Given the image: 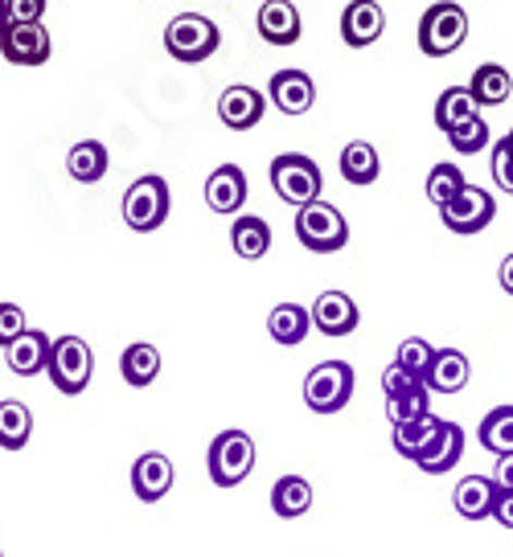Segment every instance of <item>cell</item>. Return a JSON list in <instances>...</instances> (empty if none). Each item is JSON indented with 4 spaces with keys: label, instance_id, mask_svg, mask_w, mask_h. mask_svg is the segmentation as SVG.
Masks as SVG:
<instances>
[{
    "label": "cell",
    "instance_id": "6da1fadb",
    "mask_svg": "<svg viewBox=\"0 0 513 557\" xmlns=\"http://www.w3.org/2000/svg\"><path fill=\"white\" fill-rule=\"evenodd\" d=\"M46 373H50V382H53L58 394L78 398V394L90 385V377H95V352H90V345L83 341V336L66 332V336H58V341H53Z\"/></svg>",
    "mask_w": 513,
    "mask_h": 557
},
{
    "label": "cell",
    "instance_id": "7a4b0ae2",
    "mask_svg": "<svg viewBox=\"0 0 513 557\" xmlns=\"http://www.w3.org/2000/svg\"><path fill=\"white\" fill-rule=\"evenodd\" d=\"M271 189H276L280 201L304 209V206H313V201H320L325 176H320L313 157H304V152H283V157L271 160Z\"/></svg>",
    "mask_w": 513,
    "mask_h": 557
},
{
    "label": "cell",
    "instance_id": "3957f363",
    "mask_svg": "<svg viewBox=\"0 0 513 557\" xmlns=\"http://www.w3.org/2000/svg\"><path fill=\"white\" fill-rule=\"evenodd\" d=\"M468 37V13H464L456 0H436L419 17V50L427 58H448L456 53Z\"/></svg>",
    "mask_w": 513,
    "mask_h": 557
},
{
    "label": "cell",
    "instance_id": "277c9868",
    "mask_svg": "<svg viewBox=\"0 0 513 557\" xmlns=\"http://www.w3.org/2000/svg\"><path fill=\"white\" fill-rule=\"evenodd\" d=\"M169 206H173V197H169V181L157 173L141 176V181H132L124 193V222L136 234H152V230L164 226V218H169Z\"/></svg>",
    "mask_w": 513,
    "mask_h": 557
},
{
    "label": "cell",
    "instance_id": "5b68a950",
    "mask_svg": "<svg viewBox=\"0 0 513 557\" xmlns=\"http://www.w3.org/2000/svg\"><path fill=\"white\" fill-rule=\"evenodd\" d=\"M210 480L218 487H239L255 471V438L247 431H218V438L210 443Z\"/></svg>",
    "mask_w": 513,
    "mask_h": 557
},
{
    "label": "cell",
    "instance_id": "8992f818",
    "mask_svg": "<svg viewBox=\"0 0 513 557\" xmlns=\"http://www.w3.org/2000/svg\"><path fill=\"white\" fill-rule=\"evenodd\" d=\"M222 46V34L206 13H181L164 25V50L173 53L178 62H206L213 50Z\"/></svg>",
    "mask_w": 513,
    "mask_h": 557
},
{
    "label": "cell",
    "instance_id": "52a82bcc",
    "mask_svg": "<svg viewBox=\"0 0 513 557\" xmlns=\"http://www.w3.org/2000/svg\"><path fill=\"white\" fill-rule=\"evenodd\" d=\"M296 238L313 255H333V250H341V246L350 243V222L329 201H313V206H304L296 213Z\"/></svg>",
    "mask_w": 513,
    "mask_h": 557
},
{
    "label": "cell",
    "instance_id": "ba28073f",
    "mask_svg": "<svg viewBox=\"0 0 513 557\" xmlns=\"http://www.w3.org/2000/svg\"><path fill=\"white\" fill-rule=\"evenodd\" d=\"M354 398V366L350 361H325L304 377V406L313 414H337Z\"/></svg>",
    "mask_w": 513,
    "mask_h": 557
},
{
    "label": "cell",
    "instance_id": "9c48e42d",
    "mask_svg": "<svg viewBox=\"0 0 513 557\" xmlns=\"http://www.w3.org/2000/svg\"><path fill=\"white\" fill-rule=\"evenodd\" d=\"M497 218V201H493V193L489 189H480V185H464L448 206L440 209V222L452 234H480V230L489 226Z\"/></svg>",
    "mask_w": 513,
    "mask_h": 557
},
{
    "label": "cell",
    "instance_id": "30bf717a",
    "mask_svg": "<svg viewBox=\"0 0 513 557\" xmlns=\"http://www.w3.org/2000/svg\"><path fill=\"white\" fill-rule=\"evenodd\" d=\"M0 53L13 66H41V62H50L53 37L41 21H34V25H9L4 37H0Z\"/></svg>",
    "mask_w": 513,
    "mask_h": 557
},
{
    "label": "cell",
    "instance_id": "8fae6325",
    "mask_svg": "<svg viewBox=\"0 0 513 557\" xmlns=\"http://www.w3.org/2000/svg\"><path fill=\"white\" fill-rule=\"evenodd\" d=\"M387 34V13L378 0H350L341 13V41L350 50H366Z\"/></svg>",
    "mask_w": 513,
    "mask_h": 557
},
{
    "label": "cell",
    "instance_id": "7c38bea8",
    "mask_svg": "<svg viewBox=\"0 0 513 557\" xmlns=\"http://www.w3.org/2000/svg\"><path fill=\"white\" fill-rule=\"evenodd\" d=\"M259 37H264L267 46H276V50H288V46H296L304 34V21H301V9L292 4V0H264L259 4Z\"/></svg>",
    "mask_w": 513,
    "mask_h": 557
},
{
    "label": "cell",
    "instance_id": "4fadbf2b",
    "mask_svg": "<svg viewBox=\"0 0 513 557\" xmlns=\"http://www.w3.org/2000/svg\"><path fill=\"white\" fill-rule=\"evenodd\" d=\"M267 111V95L264 90L247 87V83H234V87L222 90V99H218V115L222 123L231 127V132H251V127H259Z\"/></svg>",
    "mask_w": 513,
    "mask_h": 557
},
{
    "label": "cell",
    "instance_id": "5bb4252c",
    "mask_svg": "<svg viewBox=\"0 0 513 557\" xmlns=\"http://www.w3.org/2000/svg\"><path fill=\"white\" fill-rule=\"evenodd\" d=\"M267 99L280 107L283 115H308L313 103H317V83L304 70H276L271 87H267Z\"/></svg>",
    "mask_w": 513,
    "mask_h": 557
},
{
    "label": "cell",
    "instance_id": "9a60e30c",
    "mask_svg": "<svg viewBox=\"0 0 513 557\" xmlns=\"http://www.w3.org/2000/svg\"><path fill=\"white\" fill-rule=\"evenodd\" d=\"M173 459L160 451H144L136 463H132V492L141 496L144 505H157L169 496V487H173Z\"/></svg>",
    "mask_w": 513,
    "mask_h": 557
},
{
    "label": "cell",
    "instance_id": "2e32d148",
    "mask_svg": "<svg viewBox=\"0 0 513 557\" xmlns=\"http://www.w3.org/2000/svg\"><path fill=\"white\" fill-rule=\"evenodd\" d=\"M308 312H313L317 332H325V336H350L362 324V312L345 292H320Z\"/></svg>",
    "mask_w": 513,
    "mask_h": 557
},
{
    "label": "cell",
    "instance_id": "e0dca14e",
    "mask_svg": "<svg viewBox=\"0 0 513 557\" xmlns=\"http://www.w3.org/2000/svg\"><path fill=\"white\" fill-rule=\"evenodd\" d=\"M452 508L464 521H493L497 508V484L493 475H464L456 492H452Z\"/></svg>",
    "mask_w": 513,
    "mask_h": 557
},
{
    "label": "cell",
    "instance_id": "ac0fdd59",
    "mask_svg": "<svg viewBox=\"0 0 513 557\" xmlns=\"http://www.w3.org/2000/svg\"><path fill=\"white\" fill-rule=\"evenodd\" d=\"M247 201V173L239 164H218L206 181V206L213 213H239Z\"/></svg>",
    "mask_w": 513,
    "mask_h": 557
},
{
    "label": "cell",
    "instance_id": "d6986e66",
    "mask_svg": "<svg viewBox=\"0 0 513 557\" xmlns=\"http://www.w3.org/2000/svg\"><path fill=\"white\" fill-rule=\"evenodd\" d=\"M50 348H53V341L46 332L25 329L13 345L4 348V361H9V369H13L17 377H34V373H46V366H50Z\"/></svg>",
    "mask_w": 513,
    "mask_h": 557
},
{
    "label": "cell",
    "instance_id": "ffe728a7",
    "mask_svg": "<svg viewBox=\"0 0 513 557\" xmlns=\"http://www.w3.org/2000/svg\"><path fill=\"white\" fill-rule=\"evenodd\" d=\"M468 377H473V366L461 348H436V361H431L424 382L431 394H461Z\"/></svg>",
    "mask_w": 513,
    "mask_h": 557
},
{
    "label": "cell",
    "instance_id": "44dd1931",
    "mask_svg": "<svg viewBox=\"0 0 513 557\" xmlns=\"http://www.w3.org/2000/svg\"><path fill=\"white\" fill-rule=\"evenodd\" d=\"M461 459H464V426L461 422H448V418H443L440 438L427 447V455L415 463V468L424 471V475H443V471L456 468Z\"/></svg>",
    "mask_w": 513,
    "mask_h": 557
},
{
    "label": "cell",
    "instance_id": "7402d4cb",
    "mask_svg": "<svg viewBox=\"0 0 513 557\" xmlns=\"http://www.w3.org/2000/svg\"><path fill=\"white\" fill-rule=\"evenodd\" d=\"M440 426H443V418H436V414L411 418L403 426H394V451L403 455V459H411V463H419L427 455V447L440 438Z\"/></svg>",
    "mask_w": 513,
    "mask_h": 557
},
{
    "label": "cell",
    "instance_id": "603a6c76",
    "mask_svg": "<svg viewBox=\"0 0 513 557\" xmlns=\"http://www.w3.org/2000/svg\"><path fill=\"white\" fill-rule=\"evenodd\" d=\"M267 332H271V341L283 348H296L313 332V312L301 308V304H276L271 315H267Z\"/></svg>",
    "mask_w": 513,
    "mask_h": 557
},
{
    "label": "cell",
    "instance_id": "cb8c5ba5",
    "mask_svg": "<svg viewBox=\"0 0 513 557\" xmlns=\"http://www.w3.org/2000/svg\"><path fill=\"white\" fill-rule=\"evenodd\" d=\"M231 246L239 259H264L267 250H271V226H267L259 213H239L231 226Z\"/></svg>",
    "mask_w": 513,
    "mask_h": 557
},
{
    "label": "cell",
    "instance_id": "d4e9b609",
    "mask_svg": "<svg viewBox=\"0 0 513 557\" xmlns=\"http://www.w3.org/2000/svg\"><path fill=\"white\" fill-rule=\"evenodd\" d=\"M107 164H111V157H107V148L99 144V139H78L71 152H66V173H71L78 185L103 181Z\"/></svg>",
    "mask_w": 513,
    "mask_h": 557
},
{
    "label": "cell",
    "instance_id": "484cf974",
    "mask_svg": "<svg viewBox=\"0 0 513 557\" xmlns=\"http://www.w3.org/2000/svg\"><path fill=\"white\" fill-rule=\"evenodd\" d=\"M378 173H382V160H378V148L370 139H354L341 148V176L350 185H374Z\"/></svg>",
    "mask_w": 513,
    "mask_h": 557
},
{
    "label": "cell",
    "instance_id": "4316f807",
    "mask_svg": "<svg viewBox=\"0 0 513 557\" xmlns=\"http://www.w3.org/2000/svg\"><path fill=\"white\" fill-rule=\"evenodd\" d=\"M271 508L283 521H296L313 508V484L304 475H280L276 487H271Z\"/></svg>",
    "mask_w": 513,
    "mask_h": 557
},
{
    "label": "cell",
    "instance_id": "83f0119b",
    "mask_svg": "<svg viewBox=\"0 0 513 557\" xmlns=\"http://www.w3.org/2000/svg\"><path fill=\"white\" fill-rule=\"evenodd\" d=\"M468 90H473L477 107H501L505 99H510V90H513L510 70L497 66V62H480V66L473 70V83H468Z\"/></svg>",
    "mask_w": 513,
    "mask_h": 557
},
{
    "label": "cell",
    "instance_id": "f1b7e54d",
    "mask_svg": "<svg viewBox=\"0 0 513 557\" xmlns=\"http://www.w3.org/2000/svg\"><path fill=\"white\" fill-rule=\"evenodd\" d=\"M120 373H124L127 385H152L160 377V352L157 345H148V341H136V345L124 348V357H120Z\"/></svg>",
    "mask_w": 513,
    "mask_h": 557
},
{
    "label": "cell",
    "instance_id": "f546056e",
    "mask_svg": "<svg viewBox=\"0 0 513 557\" xmlns=\"http://www.w3.org/2000/svg\"><path fill=\"white\" fill-rule=\"evenodd\" d=\"M29 438H34V414H29V406L25 401H0V447L4 451H21V447H29Z\"/></svg>",
    "mask_w": 513,
    "mask_h": 557
},
{
    "label": "cell",
    "instance_id": "4dcf8cb0",
    "mask_svg": "<svg viewBox=\"0 0 513 557\" xmlns=\"http://www.w3.org/2000/svg\"><path fill=\"white\" fill-rule=\"evenodd\" d=\"M473 115H480L477 99H473V90L468 87H448L436 99V127H440L443 136L452 132V127H461V123H468Z\"/></svg>",
    "mask_w": 513,
    "mask_h": 557
},
{
    "label": "cell",
    "instance_id": "1f68e13d",
    "mask_svg": "<svg viewBox=\"0 0 513 557\" xmlns=\"http://www.w3.org/2000/svg\"><path fill=\"white\" fill-rule=\"evenodd\" d=\"M480 447L493 455L513 451V406H493L480 418Z\"/></svg>",
    "mask_w": 513,
    "mask_h": 557
},
{
    "label": "cell",
    "instance_id": "d6a6232c",
    "mask_svg": "<svg viewBox=\"0 0 513 557\" xmlns=\"http://www.w3.org/2000/svg\"><path fill=\"white\" fill-rule=\"evenodd\" d=\"M464 185H468V181H464L461 169L443 160V164H436V169L427 173V201H431L436 209H443L448 201H452V197H456V193L464 189Z\"/></svg>",
    "mask_w": 513,
    "mask_h": 557
},
{
    "label": "cell",
    "instance_id": "836d02e7",
    "mask_svg": "<svg viewBox=\"0 0 513 557\" xmlns=\"http://www.w3.org/2000/svg\"><path fill=\"white\" fill-rule=\"evenodd\" d=\"M431 414V389H411V394H399V398H387V418L390 426H403L411 418Z\"/></svg>",
    "mask_w": 513,
    "mask_h": 557
},
{
    "label": "cell",
    "instance_id": "e575fe53",
    "mask_svg": "<svg viewBox=\"0 0 513 557\" xmlns=\"http://www.w3.org/2000/svg\"><path fill=\"white\" fill-rule=\"evenodd\" d=\"M448 144H452L461 157H477L480 148H489V123L480 120V115H473L468 123L448 132Z\"/></svg>",
    "mask_w": 513,
    "mask_h": 557
},
{
    "label": "cell",
    "instance_id": "d590c367",
    "mask_svg": "<svg viewBox=\"0 0 513 557\" xmlns=\"http://www.w3.org/2000/svg\"><path fill=\"white\" fill-rule=\"evenodd\" d=\"M431 361H436V348L427 345L424 336H407V341L399 345V352H394V366H403L407 373H415V377H427Z\"/></svg>",
    "mask_w": 513,
    "mask_h": 557
},
{
    "label": "cell",
    "instance_id": "8d00e7d4",
    "mask_svg": "<svg viewBox=\"0 0 513 557\" xmlns=\"http://www.w3.org/2000/svg\"><path fill=\"white\" fill-rule=\"evenodd\" d=\"M493 181H497V189L513 197V139L510 136L493 144Z\"/></svg>",
    "mask_w": 513,
    "mask_h": 557
},
{
    "label": "cell",
    "instance_id": "74e56055",
    "mask_svg": "<svg viewBox=\"0 0 513 557\" xmlns=\"http://www.w3.org/2000/svg\"><path fill=\"white\" fill-rule=\"evenodd\" d=\"M25 329H29V324H25V312H21V304H9V299H4V304H0V348L13 345V341H17Z\"/></svg>",
    "mask_w": 513,
    "mask_h": 557
},
{
    "label": "cell",
    "instance_id": "f35d334b",
    "mask_svg": "<svg viewBox=\"0 0 513 557\" xmlns=\"http://www.w3.org/2000/svg\"><path fill=\"white\" fill-rule=\"evenodd\" d=\"M424 377H415V373H407L403 366H390L387 373H382V389H387V398H399V394H411V389H424Z\"/></svg>",
    "mask_w": 513,
    "mask_h": 557
},
{
    "label": "cell",
    "instance_id": "ab89813d",
    "mask_svg": "<svg viewBox=\"0 0 513 557\" xmlns=\"http://www.w3.org/2000/svg\"><path fill=\"white\" fill-rule=\"evenodd\" d=\"M9 4V21L13 25H34L46 17V0H4Z\"/></svg>",
    "mask_w": 513,
    "mask_h": 557
},
{
    "label": "cell",
    "instance_id": "60d3db41",
    "mask_svg": "<svg viewBox=\"0 0 513 557\" xmlns=\"http://www.w3.org/2000/svg\"><path fill=\"white\" fill-rule=\"evenodd\" d=\"M493 484H497V492H513V451L510 455H497Z\"/></svg>",
    "mask_w": 513,
    "mask_h": 557
},
{
    "label": "cell",
    "instance_id": "b9f144b4",
    "mask_svg": "<svg viewBox=\"0 0 513 557\" xmlns=\"http://www.w3.org/2000/svg\"><path fill=\"white\" fill-rule=\"evenodd\" d=\"M493 521L501 524V529H513V492H497Z\"/></svg>",
    "mask_w": 513,
    "mask_h": 557
},
{
    "label": "cell",
    "instance_id": "7bdbcfd3",
    "mask_svg": "<svg viewBox=\"0 0 513 557\" xmlns=\"http://www.w3.org/2000/svg\"><path fill=\"white\" fill-rule=\"evenodd\" d=\"M497 283H501V292H505V296H513V255L501 259V267H497Z\"/></svg>",
    "mask_w": 513,
    "mask_h": 557
},
{
    "label": "cell",
    "instance_id": "ee69618b",
    "mask_svg": "<svg viewBox=\"0 0 513 557\" xmlns=\"http://www.w3.org/2000/svg\"><path fill=\"white\" fill-rule=\"evenodd\" d=\"M9 25H13V21H9V4L0 0V37H4V29H9Z\"/></svg>",
    "mask_w": 513,
    "mask_h": 557
},
{
    "label": "cell",
    "instance_id": "f6af8a7d",
    "mask_svg": "<svg viewBox=\"0 0 513 557\" xmlns=\"http://www.w3.org/2000/svg\"><path fill=\"white\" fill-rule=\"evenodd\" d=\"M510 139H513V127H510Z\"/></svg>",
    "mask_w": 513,
    "mask_h": 557
},
{
    "label": "cell",
    "instance_id": "bcb514c9",
    "mask_svg": "<svg viewBox=\"0 0 513 557\" xmlns=\"http://www.w3.org/2000/svg\"><path fill=\"white\" fill-rule=\"evenodd\" d=\"M0 557H4V549H0Z\"/></svg>",
    "mask_w": 513,
    "mask_h": 557
}]
</instances>
